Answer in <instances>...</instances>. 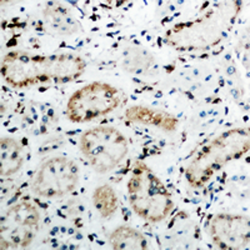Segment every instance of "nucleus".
<instances>
[{
	"mask_svg": "<svg viewBox=\"0 0 250 250\" xmlns=\"http://www.w3.org/2000/svg\"><path fill=\"white\" fill-rule=\"evenodd\" d=\"M129 203L133 211L149 224L163 222L174 209L171 194L150 169L139 164L128 182Z\"/></svg>",
	"mask_w": 250,
	"mask_h": 250,
	"instance_id": "1",
	"label": "nucleus"
},
{
	"mask_svg": "<svg viewBox=\"0 0 250 250\" xmlns=\"http://www.w3.org/2000/svg\"><path fill=\"white\" fill-rule=\"evenodd\" d=\"M79 148L98 174L114 170L128 155L129 144L124 134L111 125H98L80 135Z\"/></svg>",
	"mask_w": 250,
	"mask_h": 250,
	"instance_id": "2",
	"label": "nucleus"
},
{
	"mask_svg": "<svg viewBox=\"0 0 250 250\" xmlns=\"http://www.w3.org/2000/svg\"><path fill=\"white\" fill-rule=\"evenodd\" d=\"M122 103L117 88L102 82H94L73 93L66 104L65 115L73 123H88L106 117Z\"/></svg>",
	"mask_w": 250,
	"mask_h": 250,
	"instance_id": "3",
	"label": "nucleus"
},
{
	"mask_svg": "<svg viewBox=\"0 0 250 250\" xmlns=\"http://www.w3.org/2000/svg\"><path fill=\"white\" fill-rule=\"evenodd\" d=\"M78 171V165L66 156L49 158L35 174L31 184L33 193L46 199L62 198L74 190L79 183Z\"/></svg>",
	"mask_w": 250,
	"mask_h": 250,
	"instance_id": "4",
	"label": "nucleus"
},
{
	"mask_svg": "<svg viewBox=\"0 0 250 250\" xmlns=\"http://www.w3.org/2000/svg\"><path fill=\"white\" fill-rule=\"evenodd\" d=\"M40 220V213L37 208L29 203L23 202L10 207L6 210L5 216L1 219V233L9 231V240H1L3 249L8 248L29 247L35 233L33 228L38 230V224Z\"/></svg>",
	"mask_w": 250,
	"mask_h": 250,
	"instance_id": "5",
	"label": "nucleus"
},
{
	"mask_svg": "<svg viewBox=\"0 0 250 250\" xmlns=\"http://www.w3.org/2000/svg\"><path fill=\"white\" fill-rule=\"evenodd\" d=\"M210 231L220 249H244L249 244V220L242 215L218 214Z\"/></svg>",
	"mask_w": 250,
	"mask_h": 250,
	"instance_id": "6",
	"label": "nucleus"
},
{
	"mask_svg": "<svg viewBox=\"0 0 250 250\" xmlns=\"http://www.w3.org/2000/svg\"><path fill=\"white\" fill-rule=\"evenodd\" d=\"M125 118L133 123L145 125H153L165 131H174L178 125V120L170 114L159 109H153L144 105L130 106L125 111Z\"/></svg>",
	"mask_w": 250,
	"mask_h": 250,
	"instance_id": "7",
	"label": "nucleus"
},
{
	"mask_svg": "<svg viewBox=\"0 0 250 250\" xmlns=\"http://www.w3.org/2000/svg\"><path fill=\"white\" fill-rule=\"evenodd\" d=\"M111 248L115 250H145L148 249V243L144 234L135 228L128 225H120L111 231L109 236Z\"/></svg>",
	"mask_w": 250,
	"mask_h": 250,
	"instance_id": "8",
	"label": "nucleus"
},
{
	"mask_svg": "<svg viewBox=\"0 0 250 250\" xmlns=\"http://www.w3.org/2000/svg\"><path fill=\"white\" fill-rule=\"evenodd\" d=\"M1 165L0 174L1 176H12L20 170L24 165V158L21 156L23 146L18 140L13 138H3L1 139Z\"/></svg>",
	"mask_w": 250,
	"mask_h": 250,
	"instance_id": "9",
	"label": "nucleus"
},
{
	"mask_svg": "<svg viewBox=\"0 0 250 250\" xmlns=\"http://www.w3.org/2000/svg\"><path fill=\"white\" fill-rule=\"evenodd\" d=\"M93 205L103 219H108L118 210V195L109 184L98 187L93 193Z\"/></svg>",
	"mask_w": 250,
	"mask_h": 250,
	"instance_id": "10",
	"label": "nucleus"
},
{
	"mask_svg": "<svg viewBox=\"0 0 250 250\" xmlns=\"http://www.w3.org/2000/svg\"><path fill=\"white\" fill-rule=\"evenodd\" d=\"M227 73H228V75H233L234 73H235V66H233V65L229 66L227 70Z\"/></svg>",
	"mask_w": 250,
	"mask_h": 250,
	"instance_id": "11",
	"label": "nucleus"
}]
</instances>
